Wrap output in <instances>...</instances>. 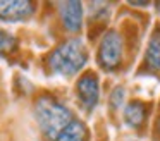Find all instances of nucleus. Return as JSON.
<instances>
[{"label":"nucleus","mask_w":160,"mask_h":141,"mask_svg":"<svg viewBox=\"0 0 160 141\" xmlns=\"http://www.w3.org/2000/svg\"><path fill=\"white\" fill-rule=\"evenodd\" d=\"M53 141H88V129L81 120L72 119Z\"/></svg>","instance_id":"obj_7"},{"label":"nucleus","mask_w":160,"mask_h":141,"mask_svg":"<svg viewBox=\"0 0 160 141\" xmlns=\"http://www.w3.org/2000/svg\"><path fill=\"white\" fill-rule=\"evenodd\" d=\"M124 96H126L124 88H122V86H117V88L112 91V95H110V105H112V108H114V110L121 108V107L124 105Z\"/></svg>","instance_id":"obj_11"},{"label":"nucleus","mask_w":160,"mask_h":141,"mask_svg":"<svg viewBox=\"0 0 160 141\" xmlns=\"http://www.w3.org/2000/svg\"><path fill=\"white\" fill-rule=\"evenodd\" d=\"M88 62V48L81 38L60 43L48 57V67L55 76L72 78L76 76Z\"/></svg>","instance_id":"obj_1"},{"label":"nucleus","mask_w":160,"mask_h":141,"mask_svg":"<svg viewBox=\"0 0 160 141\" xmlns=\"http://www.w3.org/2000/svg\"><path fill=\"white\" fill-rule=\"evenodd\" d=\"M35 119L43 136L53 141L74 117L72 112L53 96H42L35 103Z\"/></svg>","instance_id":"obj_2"},{"label":"nucleus","mask_w":160,"mask_h":141,"mask_svg":"<svg viewBox=\"0 0 160 141\" xmlns=\"http://www.w3.org/2000/svg\"><path fill=\"white\" fill-rule=\"evenodd\" d=\"M76 95L81 107L86 112H93L100 98V86H98V78L95 72H86L78 79Z\"/></svg>","instance_id":"obj_4"},{"label":"nucleus","mask_w":160,"mask_h":141,"mask_svg":"<svg viewBox=\"0 0 160 141\" xmlns=\"http://www.w3.org/2000/svg\"><path fill=\"white\" fill-rule=\"evenodd\" d=\"M145 60L148 67L155 72H160V29L157 28L153 31L152 38L148 41V48H146Z\"/></svg>","instance_id":"obj_9"},{"label":"nucleus","mask_w":160,"mask_h":141,"mask_svg":"<svg viewBox=\"0 0 160 141\" xmlns=\"http://www.w3.org/2000/svg\"><path fill=\"white\" fill-rule=\"evenodd\" d=\"M59 14L62 24L71 33H79L83 26V3L81 2H60Z\"/></svg>","instance_id":"obj_6"},{"label":"nucleus","mask_w":160,"mask_h":141,"mask_svg":"<svg viewBox=\"0 0 160 141\" xmlns=\"http://www.w3.org/2000/svg\"><path fill=\"white\" fill-rule=\"evenodd\" d=\"M35 3L26 0H5L0 2V21L4 23H21L33 16Z\"/></svg>","instance_id":"obj_5"},{"label":"nucleus","mask_w":160,"mask_h":141,"mask_svg":"<svg viewBox=\"0 0 160 141\" xmlns=\"http://www.w3.org/2000/svg\"><path fill=\"white\" fill-rule=\"evenodd\" d=\"M122 38L115 29H110L103 34L98 47V64L105 71H115L122 62Z\"/></svg>","instance_id":"obj_3"},{"label":"nucleus","mask_w":160,"mask_h":141,"mask_svg":"<svg viewBox=\"0 0 160 141\" xmlns=\"http://www.w3.org/2000/svg\"><path fill=\"white\" fill-rule=\"evenodd\" d=\"M14 47H16V38L0 28V55L11 53L14 50Z\"/></svg>","instance_id":"obj_10"},{"label":"nucleus","mask_w":160,"mask_h":141,"mask_svg":"<svg viewBox=\"0 0 160 141\" xmlns=\"http://www.w3.org/2000/svg\"><path fill=\"white\" fill-rule=\"evenodd\" d=\"M146 117V108L141 102H131L124 107V120L129 127L138 129Z\"/></svg>","instance_id":"obj_8"},{"label":"nucleus","mask_w":160,"mask_h":141,"mask_svg":"<svg viewBox=\"0 0 160 141\" xmlns=\"http://www.w3.org/2000/svg\"><path fill=\"white\" fill-rule=\"evenodd\" d=\"M157 7H158V12H160V3H158V5H157Z\"/></svg>","instance_id":"obj_12"}]
</instances>
